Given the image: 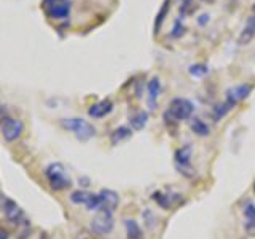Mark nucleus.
I'll list each match as a JSON object with an SVG mask.
<instances>
[{"label": "nucleus", "instance_id": "obj_15", "mask_svg": "<svg viewBox=\"0 0 255 239\" xmlns=\"http://www.w3.org/2000/svg\"><path fill=\"white\" fill-rule=\"evenodd\" d=\"M254 37H255V16H249L244 29L241 30V34H239V37H238V43L247 45Z\"/></svg>", "mask_w": 255, "mask_h": 239}, {"label": "nucleus", "instance_id": "obj_12", "mask_svg": "<svg viewBox=\"0 0 255 239\" xmlns=\"http://www.w3.org/2000/svg\"><path fill=\"white\" fill-rule=\"evenodd\" d=\"M243 215H244V231L247 235H255V204L252 201L243 203Z\"/></svg>", "mask_w": 255, "mask_h": 239}, {"label": "nucleus", "instance_id": "obj_24", "mask_svg": "<svg viewBox=\"0 0 255 239\" xmlns=\"http://www.w3.org/2000/svg\"><path fill=\"white\" fill-rule=\"evenodd\" d=\"M142 217H143V223H145V227L150 231H153L155 227H156V215L151 212L150 209H145V211L142 212Z\"/></svg>", "mask_w": 255, "mask_h": 239}, {"label": "nucleus", "instance_id": "obj_27", "mask_svg": "<svg viewBox=\"0 0 255 239\" xmlns=\"http://www.w3.org/2000/svg\"><path fill=\"white\" fill-rule=\"evenodd\" d=\"M207 21H209V14H201V16H199V18H198V22H199V26H206V24H207Z\"/></svg>", "mask_w": 255, "mask_h": 239}, {"label": "nucleus", "instance_id": "obj_13", "mask_svg": "<svg viewBox=\"0 0 255 239\" xmlns=\"http://www.w3.org/2000/svg\"><path fill=\"white\" fill-rule=\"evenodd\" d=\"M112 110H114V102L110 99H102L99 102H94L93 106L88 109V114L93 118H102L109 115Z\"/></svg>", "mask_w": 255, "mask_h": 239}, {"label": "nucleus", "instance_id": "obj_25", "mask_svg": "<svg viewBox=\"0 0 255 239\" xmlns=\"http://www.w3.org/2000/svg\"><path fill=\"white\" fill-rule=\"evenodd\" d=\"M183 32H185V27L182 26V22L177 19L174 22V29H172V32H171V35L174 37V38H179V37H182L183 35Z\"/></svg>", "mask_w": 255, "mask_h": 239}, {"label": "nucleus", "instance_id": "obj_8", "mask_svg": "<svg viewBox=\"0 0 255 239\" xmlns=\"http://www.w3.org/2000/svg\"><path fill=\"white\" fill-rule=\"evenodd\" d=\"M153 201L159 206L163 207V209L169 211V209H174L175 204H180L182 203V196L179 193H175L172 190H166V191H155L153 195Z\"/></svg>", "mask_w": 255, "mask_h": 239}, {"label": "nucleus", "instance_id": "obj_28", "mask_svg": "<svg viewBox=\"0 0 255 239\" xmlns=\"http://www.w3.org/2000/svg\"><path fill=\"white\" fill-rule=\"evenodd\" d=\"M10 238V233L5 228H0V239H8Z\"/></svg>", "mask_w": 255, "mask_h": 239}, {"label": "nucleus", "instance_id": "obj_17", "mask_svg": "<svg viewBox=\"0 0 255 239\" xmlns=\"http://www.w3.org/2000/svg\"><path fill=\"white\" fill-rule=\"evenodd\" d=\"M125 230H126V239H143V231L134 219H126L123 222Z\"/></svg>", "mask_w": 255, "mask_h": 239}, {"label": "nucleus", "instance_id": "obj_5", "mask_svg": "<svg viewBox=\"0 0 255 239\" xmlns=\"http://www.w3.org/2000/svg\"><path fill=\"white\" fill-rule=\"evenodd\" d=\"M114 225H115V222H114V214H112V211H99L93 217L90 228L96 235L107 236L114 231Z\"/></svg>", "mask_w": 255, "mask_h": 239}, {"label": "nucleus", "instance_id": "obj_23", "mask_svg": "<svg viewBox=\"0 0 255 239\" xmlns=\"http://www.w3.org/2000/svg\"><path fill=\"white\" fill-rule=\"evenodd\" d=\"M188 72L193 78H203L209 74V67L206 64H193V66H190Z\"/></svg>", "mask_w": 255, "mask_h": 239}, {"label": "nucleus", "instance_id": "obj_2", "mask_svg": "<svg viewBox=\"0 0 255 239\" xmlns=\"http://www.w3.org/2000/svg\"><path fill=\"white\" fill-rule=\"evenodd\" d=\"M45 175H46V180L50 183L51 190H54V191H62V190H67L72 187L70 175L61 163H51L45 169Z\"/></svg>", "mask_w": 255, "mask_h": 239}, {"label": "nucleus", "instance_id": "obj_1", "mask_svg": "<svg viewBox=\"0 0 255 239\" xmlns=\"http://www.w3.org/2000/svg\"><path fill=\"white\" fill-rule=\"evenodd\" d=\"M61 126L64 129H67L69 132H72L78 140L82 142H88L91 140L96 135V127L93 124H90L85 118L80 117H70V118H62L61 120Z\"/></svg>", "mask_w": 255, "mask_h": 239}, {"label": "nucleus", "instance_id": "obj_6", "mask_svg": "<svg viewBox=\"0 0 255 239\" xmlns=\"http://www.w3.org/2000/svg\"><path fill=\"white\" fill-rule=\"evenodd\" d=\"M191 156H193V147L183 145L179 150H175L174 153V163L177 171L185 175V177H193V167H191Z\"/></svg>", "mask_w": 255, "mask_h": 239}, {"label": "nucleus", "instance_id": "obj_29", "mask_svg": "<svg viewBox=\"0 0 255 239\" xmlns=\"http://www.w3.org/2000/svg\"><path fill=\"white\" fill-rule=\"evenodd\" d=\"M203 2H214V0H203Z\"/></svg>", "mask_w": 255, "mask_h": 239}, {"label": "nucleus", "instance_id": "obj_26", "mask_svg": "<svg viewBox=\"0 0 255 239\" xmlns=\"http://www.w3.org/2000/svg\"><path fill=\"white\" fill-rule=\"evenodd\" d=\"M180 2H182V5H180V14H185L187 13V8L191 3V0H180Z\"/></svg>", "mask_w": 255, "mask_h": 239}, {"label": "nucleus", "instance_id": "obj_20", "mask_svg": "<svg viewBox=\"0 0 255 239\" xmlns=\"http://www.w3.org/2000/svg\"><path fill=\"white\" fill-rule=\"evenodd\" d=\"M148 112H145V110H140V112H137L132 118H131V127L132 129H135V131H140V129H143L145 127V124L148 123Z\"/></svg>", "mask_w": 255, "mask_h": 239}, {"label": "nucleus", "instance_id": "obj_21", "mask_svg": "<svg viewBox=\"0 0 255 239\" xmlns=\"http://www.w3.org/2000/svg\"><path fill=\"white\" fill-rule=\"evenodd\" d=\"M93 193L91 191H86V190H77L74 191V193L70 195V201L74 203V204H78V206H85L90 203V199H91Z\"/></svg>", "mask_w": 255, "mask_h": 239}, {"label": "nucleus", "instance_id": "obj_4", "mask_svg": "<svg viewBox=\"0 0 255 239\" xmlns=\"http://www.w3.org/2000/svg\"><path fill=\"white\" fill-rule=\"evenodd\" d=\"M42 10L48 18L61 21L69 18L72 3L70 0H42Z\"/></svg>", "mask_w": 255, "mask_h": 239}, {"label": "nucleus", "instance_id": "obj_10", "mask_svg": "<svg viewBox=\"0 0 255 239\" xmlns=\"http://www.w3.org/2000/svg\"><path fill=\"white\" fill-rule=\"evenodd\" d=\"M251 93H252V85H249V83L236 85V86L228 88L225 93V99L231 101L233 104H238V102H243L244 99L249 98Z\"/></svg>", "mask_w": 255, "mask_h": 239}, {"label": "nucleus", "instance_id": "obj_30", "mask_svg": "<svg viewBox=\"0 0 255 239\" xmlns=\"http://www.w3.org/2000/svg\"><path fill=\"white\" fill-rule=\"evenodd\" d=\"M254 193H255V183H254Z\"/></svg>", "mask_w": 255, "mask_h": 239}, {"label": "nucleus", "instance_id": "obj_11", "mask_svg": "<svg viewBox=\"0 0 255 239\" xmlns=\"http://www.w3.org/2000/svg\"><path fill=\"white\" fill-rule=\"evenodd\" d=\"M2 209L5 212V215L8 217V220H11L14 223H18L21 220H24V212L21 207L16 204V201L10 198H2Z\"/></svg>", "mask_w": 255, "mask_h": 239}, {"label": "nucleus", "instance_id": "obj_22", "mask_svg": "<svg viewBox=\"0 0 255 239\" xmlns=\"http://www.w3.org/2000/svg\"><path fill=\"white\" fill-rule=\"evenodd\" d=\"M171 2H172V0H166V2L163 3V6H161V11H159V14L156 16V19H155V29H153L155 35L158 34L159 30H161V26L164 24V19H166V14H167V11H169V8H171Z\"/></svg>", "mask_w": 255, "mask_h": 239}, {"label": "nucleus", "instance_id": "obj_16", "mask_svg": "<svg viewBox=\"0 0 255 239\" xmlns=\"http://www.w3.org/2000/svg\"><path fill=\"white\" fill-rule=\"evenodd\" d=\"M235 106H236V104H233L231 101L223 99L222 102H219L217 106L212 109V120H214V121H220L223 117H227L230 112L235 109Z\"/></svg>", "mask_w": 255, "mask_h": 239}, {"label": "nucleus", "instance_id": "obj_7", "mask_svg": "<svg viewBox=\"0 0 255 239\" xmlns=\"http://www.w3.org/2000/svg\"><path fill=\"white\" fill-rule=\"evenodd\" d=\"M0 129H2V135L6 142H14L21 137V134L24 131V124L22 121L13 117H5L2 120V123H0Z\"/></svg>", "mask_w": 255, "mask_h": 239}, {"label": "nucleus", "instance_id": "obj_3", "mask_svg": "<svg viewBox=\"0 0 255 239\" xmlns=\"http://www.w3.org/2000/svg\"><path fill=\"white\" fill-rule=\"evenodd\" d=\"M193 112H195V106L190 99L174 98L166 109V118L169 117L174 123L185 121V120H188L191 115H193Z\"/></svg>", "mask_w": 255, "mask_h": 239}, {"label": "nucleus", "instance_id": "obj_19", "mask_svg": "<svg viewBox=\"0 0 255 239\" xmlns=\"http://www.w3.org/2000/svg\"><path fill=\"white\" fill-rule=\"evenodd\" d=\"M131 137H132V129H131V127L120 126V127H117L114 132H112L110 140H112V143H114V145H118V143L129 140Z\"/></svg>", "mask_w": 255, "mask_h": 239}, {"label": "nucleus", "instance_id": "obj_18", "mask_svg": "<svg viewBox=\"0 0 255 239\" xmlns=\"http://www.w3.org/2000/svg\"><path fill=\"white\" fill-rule=\"evenodd\" d=\"M190 129L193 131L198 137H207V135L211 134V127H209V124H207L204 120H201V118H198V117H195L193 120L190 121Z\"/></svg>", "mask_w": 255, "mask_h": 239}, {"label": "nucleus", "instance_id": "obj_9", "mask_svg": "<svg viewBox=\"0 0 255 239\" xmlns=\"http://www.w3.org/2000/svg\"><path fill=\"white\" fill-rule=\"evenodd\" d=\"M98 195H99V203H101V209L99 211H112V212H114L118 207L120 196H118L117 191L110 190V188H102Z\"/></svg>", "mask_w": 255, "mask_h": 239}, {"label": "nucleus", "instance_id": "obj_14", "mask_svg": "<svg viewBox=\"0 0 255 239\" xmlns=\"http://www.w3.org/2000/svg\"><path fill=\"white\" fill-rule=\"evenodd\" d=\"M147 91H148V107L153 110L158 106V98L161 94V82L158 77H151L150 82L147 83Z\"/></svg>", "mask_w": 255, "mask_h": 239}]
</instances>
